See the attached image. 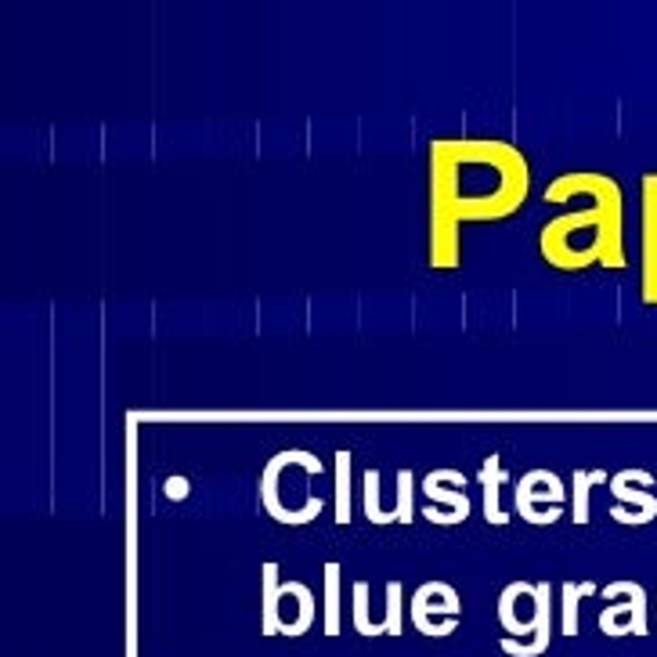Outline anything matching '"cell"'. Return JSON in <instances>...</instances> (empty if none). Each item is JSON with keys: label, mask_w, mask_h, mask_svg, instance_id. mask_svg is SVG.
<instances>
[{"label": "cell", "mask_w": 657, "mask_h": 657, "mask_svg": "<svg viewBox=\"0 0 657 657\" xmlns=\"http://www.w3.org/2000/svg\"><path fill=\"white\" fill-rule=\"evenodd\" d=\"M636 485L654 488V474H650V469L625 466V469H618V474H610V495L618 499L614 506H621V510L636 506L640 524H650L654 516H657V499L650 495V491H636Z\"/></svg>", "instance_id": "obj_9"}, {"label": "cell", "mask_w": 657, "mask_h": 657, "mask_svg": "<svg viewBox=\"0 0 657 657\" xmlns=\"http://www.w3.org/2000/svg\"><path fill=\"white\" fill-rule=\"evenodd\" d=\"M563 502H568V491H563V480L553 469H527V474L516 480V513L524 516L527 524L535 527H549L563 516Z\"/></svg>", "instance_id": "obj_6"}, {"label": "cell", "mask_w": 657, "mask_h": 657, "mask_svg": "<svg viewBox=\"0 0 657 657\" xmlns=\"http://www.w3.org/2000/svg\"><path fill=\"white\" fill-rule=\"evenodd\" d=\"M397 524L416 521V474L413 469H397Z\"/></svg>", "instance_id": "obj_19"}, {"label": "cell", "mask_w": 657, "mask_h": 657, "mask_svg": "<svg viewBox=\"0 0 657 657\" xmlns=\"http://www.w3.org/2000/svg\"><path fill=\"white\" fill-rule=\"evenodd\" d=\"M163 491H167V499H174V502H181L188 491H192V485H188L184 477H170L167 485H163Z\"/></svg>", "instance_id": "obj_21"}, {"label": "cell", "mask_w": 657, "mask_h": 657, "mask_svg": "<svg viewBox=\"0 0 657 657\" xmlns=\"http://www.w3.org/2000/svg\"><path fill=\"white\" fill-rule=\"evenodd\" d=\"M600 589H596L593 582H563V589H560V607H563V636H578V604H582V596H596Z\"/></svg>", "instance_id": "obj_16"}, {"label": "cell", "mask_w": 657, "mask_h": 657, "mask_svg": "<svg viewBox=\"0 0 657 657\" xmlns=\"http://www.w3.org/2000/svg\"><path fill=\"white\" fill-rule=\"evenodd\" d=\"M546 203L563 206L538 231V253L553 272L607 267L621 272L625 253V192L618 178L600 170L557 174L546 184Z\"/></svg>", "instance_id": "obj_2"}, {"label": "cell", "mask_w": 657, "mask_h": 657, "mask_svg": "<svg viewBox=\"0 0 657 657\" xmlns=\"http://www.w3.org/2000/svg\"><path fill=\"white\" fill-rule=\"evenodd\" d=\"M506 466H502L499 455H488L485 466L477 469V485L485 488V506H480V513H485V521L491 527H506L510 524V513L502 510V485H506Z\"/></svg>", "instance_id": "obj_11"}, {"label": "cell", "mask_w": 657, "mask_h": 657, "mask_svg": "<svg viewBox=\"0 0 657 657\" xmlns=\"http://www.w3.org/2000/svg\"><path fill=\"white\" fill-rule=\"evenodd\" d=\"M314 614H319V600L303 582H282V596H278V636L300 640L308 636L314 625Z\"/></svg>", "instance_id": "obj_8"}, {"label": "cell", "mask_w": 657, "mask_h": 657, "mask_svg": "<svg viewBox=\"0 0 657 657\" xmlns=\"http://www.w3.org/2000/svg\"><path fill=\"white\" fill-rule=\"evenodd\" d=\"M640 300L657 308V174L640 178Z\"/></svg>", "instance_id": "obj_7"}, {"label": "cell", "mask_w": 657, "mask_h": 657, "mask_svg": "<svg viewBox=\"0 0 657 657\" xmlns=\"http://www.w3.org/2000/svg\"><path fill=\"white\" fill-rule=\"evenodd\" d=\"M408 614H413V625L419 629V636L444 640L459 629L463 600L459 593H455V585L449 582H422L413 596V604H408Z\"/></svg>", "instance_id": "obj_4"}, {"label": "cell", "mask_w": 657, "mask_h": 657, "mask_svg": "<svg viewBox=\"0 0 657 657\" xmlns=\"http://www.w3.org/2000/svg\"><path fill=\"white\" fill-rule=\"evenodd\" d=\"M419 491L427 495V506H422V521L438 524V527H455L463 524L474 502L466 495V474L455 466H441L422 474Z\"/></svg>", "instance_id": "obj_3"}, {"label": "cell", "mask_w": 657, "mask_h": 657, "mask_svg": "<svg viewBox=\"0 0 657 657\" xmlns=\"http://www.w3.org/2000/svg\"><path fill=\"white\" fill-rule=\"evenodd\" d=\"M402 600H405V585L402 582H391L386 585V625H391V636L397 640L405 632V610H402Z\"/></svg>", "instance_id": "obj_20"}, {"label": "cell", "mask_w": 657, "mask_h": 657, "mask_svg": "<svg viewBox=\"0 0 657 657\" xmlns=\"http://www.w3.org/2000/svg\"><path fill=\"white\" fill-rule=\"evenodd\" d=\"M459 220L430 210V242H427V264L433 272H455L463 264V242H459Z\"/></svg>", "instance_id": "obj_10"}, {"label": "cell", "mask_w": 657, "mask_h": 657, "mask_svg": "<svg viewBox=\"0 0 657 657\" xmlns=\"http://www.w3.org/2000/svg\"><path fill=\"white\" fill-rule=\"evenodd\" d=\"M339 563L336 560H329L325 568H322V578H325V604H322V614H325V621H322V629H325V636L329 640H336L339 636Z\"/></svg>", "instance_id": "obj_15"}, {"label": "cell", "mask_w": 657, "mask_h": 657, "mask_svg": "<svg viewBox=\"0 0 657 657\" xmlns=\"http://www.w3.org/2000/svg\"><path fill=\"white\" fill-rule=\"evenodd\" d=\"M571 485H574V491H571V521H574V524H589V513H593V485H596L593 469H574V474H571Z\"/></svg>", "instance_id": "obj_18"}, {"label": "cell", "mask_w": 657, "mask_h": 657, "mask_svg": "<svg viewBox=\"0 0 657 657\" xmlns=\"http://www.w3.org/2000/svg\"><path fill=\"white\" fill-rule=\"evenodd\" d=\"M607 610H600V632L610 640L621 636H647V589L640 582H610L604 585Z\"/></svg>", "instance_id": "obj_5"}, {"label": "cell", "mask_w": 657, "mask_h": 657, "mask_svg": "<svg viewBox=\"0 0 657 657\" xmlns=\"http://www.w3.org/2000/svg\"><path fill=\"white\" fill-rule=\"evenodd\" d=\"M333 521L336 524H350V463H355V455L347 449H339L333 455Z\"/></svg>", "instance_id": "obj_13"}, {"label": "cell", "mask_w": 657, "mask_h": 657, "mask_svg": "<svg viewBox=\"0 0 657 657\" xmlns=\"http://www.w3.org/2000/svg\"><path fill=\"white\" fill-rule=\"evenodd\" d=\"M350 614H355V629L361 640H375V636H391V629L386 625H375L369 618V582H355V589H350Z\"/></svg>", "instance_id": "obj_17"}, {"label": "cell", "mask_w": 657, "mask_h": 657, "mask_svg": "<svg viewBox=\"0 0 657 657\" xmlns=\"http://www.w3.org/2000/svg\"><path fill=\"white\" fill-rule=\"evenodd\" d=\"M261 632L264 636H278V596H282V582H278V563L267 560L261 568Z\"/></svg>", "instance_id": "obj_12"}, {"label": "cell", "mask_w": 657, "mask_h": 657, "mask_svg": "<svg viewBox=\"0 0 657 657\" xmlns=\"http://www.w3.org/2000/svg\"><path fill=\"white\" fill-rule=\"evenodd\" d=\"M380 469L375 466H369L366 474H361V491H366V495H361V513H366V521L369 524H380V527H391V524H397V516H394V510H383L380 506Z\"/></svg>", "instance_id": "obj_14"}, {"label": "cell", "mask_w": 657, "mask_h": 657, "mask_svg": "<svg viewBox=\"0 0 657 657\" xmlns=\"http://www.w3.org/2000/svg\"><path fill=\"white\" fill-rule=\"evenodd\" d=\"M430 210L474 225L521 214L531 192V167L513 141L433 138L427 145Z\"/></svg>", "instance_id": "obj_1"}]
</instances>
